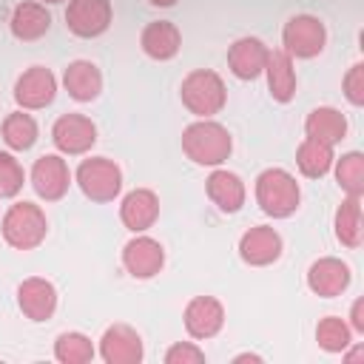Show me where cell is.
<instances>
[{"label": "cell", "mask_w": 364, "mask_h": 364, "mask_svg": "<svg viewBox=\"0 0 364 364\" xmlns=\"http://www.w3.org/2000/svg\"><path fill=\"white\" fill-rule=\"evenodd\" d=\"M182 151L191 162L196 165H208V168H219L230 151H233V139L230 131L216 122V119H196L182 131Z\"/></svg>", "instance_id": "cell-1"}, {"label": "cell", "mask_w": 364, "mask_h": 364, "mask_svg": "<svg viewBox=\"0 0 364 364\" xmlns=\"http://www.w3.org/2000/svg\"><path fill=\"white\" fill-rule=\"evenodd\" d=\"M256 202L262 213L273 219H287L301 205V188L296 176L287 173L284 168H264L256 176Z\"/></svg>", "instance_id": "cell-2"}, {"label": "cell", "mask_w": 364, "mask_h": 364, "mask_svg": "<svg viewBox=\"0 0 364 364\" xmlns=\"http://www.w3.org/2000/svg\"><path fill=\"white\" fill-rule=\"evenodd\" d=\"M179 97L182 105L196 114L199 119H208L213 114H219L228 102V88L225 80L210 71V68H193L191 74H185L182 85H179Z\"/></svg>", "instance_id": "cell-3"}, {"label": "cell", "mask_w": 364, "mask_h": 364, "mask_svg": "<svg viewBox=\"0 0 364 364\" xmlns=\"http://www.w3.org/2000/svg\"><path fill=\"white\" fill-rule=\"evenodd\" d=\"M0 230H3L6 245H11L14 250H34L37 245H43L48 233V219L43 208L34 202H14L3 213Z\"/></svg>", "instance_id": "cell-4"}, {"label": "cell", "mask_w": 364, "mask_h": 364, "mask_svg": "<svg viewBox=\"0 0 364 364\" xmlns=\"http://www.w3.org/2000/svg\"><path fill=\"white\" fill-rule=\"evenodd\" d=\"M82 196H88L91 202H114L122 191V171L114 159L108 156H88L77 165L74 173Z\"/></svg>", "instance_id": "cell-5"}, {"label": "cell", "mask_w": 364, "mask_h": 364, "mask_svg": "<svg viewBox=\"0 0 364 364\" xmlns=\"http://www.w3.org/2000/svg\"><path fill=\"white\" fill-rule=\"evenodd\" d=\"M282 46L293 60H313L327 46V28L313 14H296L282 28Z\"/></svg>", "instance_id": "cell-6"}, {"label": "cell", "mask_w": 364, "mask_h": 364, "mask_svg": "<svg viewBox=\"0 0 364 364\" xmlns=\"http://www.w3.org/2000/svg\"><path fill=\"white\" fill-rule=\"evenodd\" d=\"M57 94V77L51 74V68L46 65H31L26 68L17 82H14V102L23 111H37L54 102Z\"/></svg>", "instance_id": "cell-7"}, {"label": "cell", "mask_w": 364, "mask_h": 364, "mask_svg": "<svg viewBox=\"0 0 364 364\" xmlns=\"http://www.w3.org/2000/svg\"><path fill=\"white\" fill-rule=\"evenodd\" d=\"M51 142L60 154H88L97 142V125L82 114H63L51 125Z\"/></svg>", "instance_id": "cell-8"}, {"label": "cell", "mask_w": 364, "mask_h": 364, "mask_svg": "<svg viewBox=\"0 0 364 364\" xmlns=\"http://www.w3.org/2000/svg\"><path fill=\"white\" fill-rule=\"evenodd\" d=\"M122 267L134 279H154L165 267V247L154 236L134 233V239H128L122 247Z\"/></svg>", "instance_id": "cell-9"}, {"label": "cell", "mask_w": 364, "mask_h": 364, "mask_svg": "<svg viewBox=\"0 0 364 364\" xmlns=\"http://www.w3.org/2000/svg\"><path fill=\"white\" fill-rule=\"evenodd\" d=\"M65 26L77 37H100L111 26V0H68Z\"/></svg>", "instance_id": "cell-10"}, {"label": "cell", "mask_w": 364, "mask_h": 364, "mask_svg": "<svg viewBox=\"0 0 364 364\" xmlns=\"http://www.w3.org/2000/svg\"><path fill=\"white\" fill-rule=\"evenodd\" d=\"M68 185H71V171L60 154H43L31 165V188L40 199L57 202L68 193Z\"/></svg>", "instance_id": "cell-11"}, {"label": "cell", "mask_w": 364, "mask_h": 364, "mask_svg": "<svg viewBox=\"0 0 364 364\" xmlns=\"http://www.w3.org/2000/svg\"><path fill=\"white\" fill-rule=\"evenodd\" d=\"M182 321L191 338L205 341V338H213L225 327V307L216 296H193L185 304Z\"/></svg>", "instance_id": "cell-12"}, {"label": "cell", "mask_w": 364, "mask_h": 364, "mask_svg": "<svg viewBox=\"0 0 364 364\" xmlns=\"http://www.w3.org/2000/svg\"><path fill=\"white\" fill-rule=\"evenodd\" d=\"M282 247H284V242H282L279 230L270 228V225H253L239 239V256L250 267H267V264H273L282 256Z\"/></svg>", "instance_id": "cell-13"}, {"label": "cell", "mask_w": 364, "mask_h": 364, "mask_svg": "<svg viewBox=\"0 0 364 364\" xmlns=\"http://www.w3.org/2000/svg\"><path fill=\"white\" fill-rule=\"evenodd\" d=\"M100 355L105 364H139L145 355L142 338L131 324H111L100 338Z\"/></svg>", "instance_id": "cell-14"}, {"label": "cell", "mask_w": 364, "mask_h": 364, "mask_svg": "<svg viewBox=\"0 0 364 364\" xmlns=\"http://www.w3.org/2000/svg\"><path fill=\"white\" fill-rule=\"evenodd\" d=\"M17 304L28 321H48L57 310V287L43 276H28L17 287Z\"/></svg>", "instance_id": "cell-15"}, {"label": "cell", "mask_w": 364, "mask_h": 364, "mask_svg": "<svg viewBox=\"0 0 364 364\" xmlns=\"http://www.w3.org/2000/svg\"><path fill=\"white\" fill-rule=\"evenodd\" d=\"M307 287L321 299H336L350 287V267L336 256H321L307 267Z\"/></svg>", "instance_id": "cell-16"}, {"label": "cell", "mask_w": 364, "mask_h": 364, "mask_svg": "<svg viewBox=\"0 0 364 364\" xmlns=\"http://www.w3.org/2000/svg\"><path fill=\"white\" fill-rule=\"evenodd\" d=\"M119 219L131 233H145L159 219V196L151 188H134L119 202Z\"/></svg>", "instance_id": "cell-17"}, {"label": "cell", "mask_w": 364, "mask_h": 364, "mask_svg": "<svg viewBox=\"0 0 364 364\" xmlns=\"http://www.w3.org/2000/svg\"><path fill=\"white\" fill-rule=\"evenodd\" d=\"M267 54H270V48L259 37H239L228 48V68L239 80H256L264 74Z\"/></svg>", "instance_id": "cell-18"}, {"label": "cell", "mask_w": 364, "mask_h": 364, "mask_svg": "<svg viewBox=\"0 0 364 364\" xmlns=\"http://www.w3.org/2000/svg\"><path fill=\"white\" fill-rule=\"evenodd\" d=\"M205 193L208 199L222 210V213H239L245 205V182L239 179V173L228 171V168H213L205 179Z\"/></svg>", "instance_id": "cell-19"}, {"label": "cell", "mask_w": 364, "mask_h": 364, "mask_svg": "<svg viewBox=\"0 0 364 364\" xmlns=\"http://www.w3.org/2000/svg\"><path fill=\"white\" fill-rule=\"evenodd\" d=\"M139 46H142L145 57L165 63V60H173V57L179 54L182 34H179V28H176L171 20H154V23H148V26L142 28Z\"/></svg>", "instance_id": "cell-20"}, {"label": "cell", "mask_w": 364, "mask_h": 364, "mask_svg": "<svg viewBox=\"0 0 364 364\" xmlns=\"http://www.w3.org/2000/svg\"><path fill=\"white\" fill-rule=\"evenodd\" d=\"M264 77H267V91L276 102H290L296 97V68H293V57L284 48H276L267 54L264 63Z\"/></svg>", "instance_id": "cell-21"}, {"label": "cell", "mask_w": 364, "mask_h": 364, "mask_svg": "<svg viewBox=\"0 0 364 364\" xmlns=\"http://www.w3.org/2000/svg\"><path fill=\"white\" fill-rule=\"evenodd\" d=\"M63 85L71 100L77 102H94L102 91V74L91 60H74L63 71Z\"/></svg>", "instance_id": "cell-22"}, {"label": "cell", "mask_w": 364, "mask_h": 364, "mask_svg": "<svg viewBox=\"0 0 364 364\" xmlns=\"http://www.w3.org/2000/svg\"><path fill=\"white\" fill-rule=\"evenodd\" d=\"M9 28L17 40L23 43H31V40H40L48 28H51V14L43 3H34V0H23L14 6L11 17H9Z\"/></svg>", "instance_id": "cell-23"}, {"label": "cell", "mask_w": 364, "mask_h": 364, "mask_svg": "<svg viewBox=\"0 0 364 364\" xmlns=\"http://www.w3.org/2000/svg\"><path fill=\"white\" fill-rule=\"evenodd\" d=\"M304 134L310 139H318V142H327V145L336 148L347 136V117L333 105H318V108H313L307 114Z\"/></svg>", "instance_id": "cell-24"}, {"label": "cell", "mask_w": 364, "mask_h": 364, "mask_svg": "<svg viewBox=\"0 0 364 364\" xmlns=\"http://www.w3.org/2000/svg\"><path fill=\"white\" fill-rule=\"evenodd\" d=\"M333 230L344 247H350V250L361 247V242H364L361 196H344L341 199V205L336 208V216H333Z\"/></svg>", "instance_id": "cell-25"}, {"label": "cell", "mask_w": 364, "mask_h": 364, "mask_svg": "<svg viewBox=\"0 0 364 364\" xmlns=\"http://www.w3.org/2000/svg\"><path fill=\"white\" fill-rule=\"evenodd\" d=\"M333 159H336L333 145L318 142V139H310V136H304L301 145L296 148V165H299V171L307 179H321L324 173H330Z\"/></svg>", "instance_id": "cell-26"}, {"label": "cell", "mask_w": 364, "mask_h": 364, "mask_svg": "<svg viewBox=\"0 0 364 364\" xmlns=\"http://www.w3.org/2000/svg\"><path fill=\"white\" fill-rule=\"evenodd\" d=\"M336 182L344 191V196H364V156L361 151H347L338 159H333Z\"/></svg>", "instance_id": "cell-27"}, {"label": "cell", "mask_w": 364, "mask_h": 364, "mask_svg": "<svg viewBox=\"0 0 364 364\" xmlns=\"http://www.w3.org/2000/svg\"><path fill=\"white\" fill-rule=\"evenodd\" d=\"M3 142L11 151H28L37 142V122H34V117L26 114L23 108L20 111H11L3 119Z\"/></svg>", "instance_id": "cell-28"}, {"label": "cell", "mask_w": 364, "mask_h": 364, "mask_svg": "<svg viewBox=\"0 0 364 364\" xmlns=\"http://www.w3.org/2000/svg\"><path fill=\"white\" fill-rule=\"evenodd\" d=\"M54 358L60 364H88L94 361V344L85 333H77V330L60 333L54 341Z\"/></svg>", "instance_id": "cell-29"}, {"label": "cell", "mask_w": 364, "mask_h": 364, "mask_svg": "<svg viewBox=\"0 0 364 364\" xmlns=\"http://www.w3.org/2000/svg\"><path fill=\"white\" fill-rule=\"evenodd\" d=\"M316 341L324 353H344L353 344V327L338 316H324L316 324Z\"/></svg>", "instance_id": "cell-30"}, {"label": "cell", "mask_w": 364, "mask_h": 364, "mask_svg": "<svg viewBox=\"0 0 364 364\" xmlns=\"http://www.w3.org/2000/svg\"><path fill=\"white\" fill-rule=\"evenodd\" d=\"M26 173L14 154L0 151V196H17L23 191Z\"/></svg>", "instance_id": "cell-31"}, {"label": "cell", "mask_w": 364, "mask_h": 364, "mask_svg": "<svg viewBox=\"0 0 364 364\" xmlns=\"http://www.w3.org/2000/svg\"><path fill=\"white\" fill-rule=\"evenodd\" d=\"M341 85H344V97L350 105H364V63L350 65Z\"/></svg>", "instance_id": "cell-32"}, {"label": "cell", "mask_w": 364, "mask_h": 364, "mask_svg": "<svg viewBox=\"0 0 364 364\" xmlns=\"http://www.w3.org/2000/svg\"><path fill=\"white\" fill-rule=\"evenodd\" d=\"M165 364H205V353L191 341H179V344L168 347Z\"/></svg>", "instance_id": "cell-33"}, {"label": "cell", "mask_w": 364, "mask_h": 364, "mask_svg": "<svg viewBox=\"0 0 364 364\" xmlns=\"http://www.w3.org/2000/svg\"><path fill=\"white\" fill-rule=\"evenodd\" d=\"M350 327L353 333H364V299H355L350 307Z\"/></svg>", "instance_id": "cell-34"}, {"label": "cell", "mask_w": 364, "mask_h": 364, "mask_svg": "<svg viewBox=\"0 0 364 364\" xmlns=\"http://www.w3.org/2000/svg\"><path fill=\"white\" fill-rule=\"evenodd\" d=\"M245 361H250V364H262V355H256V353H239V355L233 358V364H245Z\"/></svg>", "instance_id": "cell-35"}, {"label": "cell", "mask_w": 364, "mask_h": 364, "mask_svg": "<svg viewBox=\"0 0 364 364\" xmlns=\"http://www.w3.org/2000/svg\"><path fill=\"white\" fill-rule=\"evenodd\" d=\"M364 358V347H355V350H350L347 355H344V361L347 364H353V361H361Z\"/></svg>", "instance_id": "cell-36"}, {"label": "cell", "mask_w": 364, "mask_h": 364, "mask_svg": "<svg viewBox=\"0 0 364 364\" xmlns=\"http://www.w3.org/2000/svg\"><path fill=\"white\" fill-rule=\"evenodd\" d=\"M151 6H159V9H168V6H173L176 0H148Z\"/></svg>", "instance_id": "cell-37"}, {"label": "cell", "mask_w": 364, "mask_h": 364, "mask_svg": "<svg viewBox=\"0 0 364 364\" xmlns=\"http://www.w3.org/2000/svg\"><path fill=\"white\" fill-rule=\"evenodd\" d=\"M46 3H63V0H46Z\"/></svg>", "instance_id": "cell-38"}]
</instances>
